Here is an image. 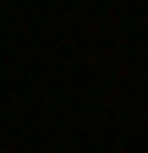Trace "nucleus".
Here are the masks:
<instances>
[{"mask_svg": "<svg viewBox=\"0 0 148 153\" xmlns=\"http://www.w3.org/2000/svg\"><path fill=\"white\" fill-rule=\"evenodd\" d=\"M0 153H16V148H0Z\"/></svg>", "mask_w": 148, "mask_h": 153, "instance_id": "f257e3e1", "label": "nucleus"}]
</instances>
